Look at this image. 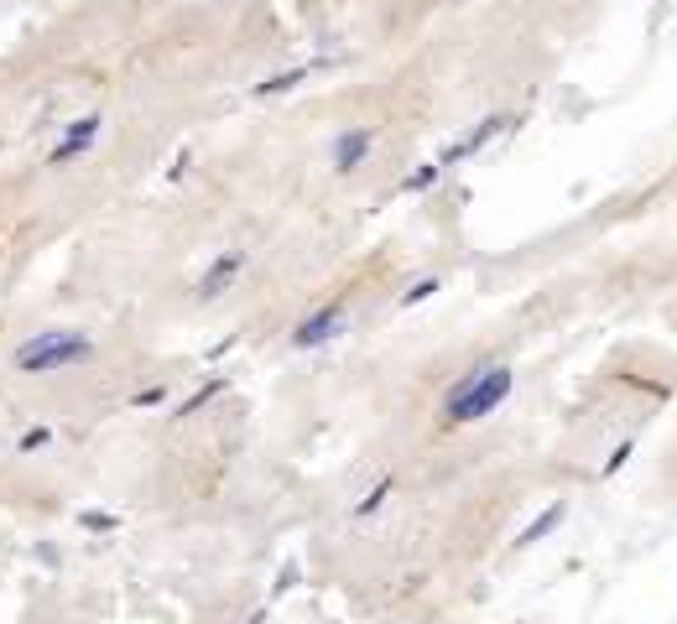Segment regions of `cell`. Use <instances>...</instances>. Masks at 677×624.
I'll list each match as a JSON object with an SVG mask.
<instances>
[{
    "mask_svg": "<svg viewBox=\"0 0 677 624\" xmlns=\"http://www.w3.org/2000/svg\"><path fill=\"white\" fill-rule=\"evenodd\" d=\"M297 583H303V567H297V562H281L277 578H272V598H287Z\"/></svg>",
    "mask_w": 677,
    "mask_h": 624,
    "instance_id": "cell-17",
    "label": "cell"
},
{
    "mask_svg": "<svg viewBox=\"0 0 677 624\" xmlns=\"http://www.w3.org/2000/svg\"><path fill=\"white\" fill-rule=\"evenodd\" d=\"M313 73V62H297V68H281V73H272V79H261V84H250V99H281V94L303 89Z\"/></svg>",
    "mask_w": 677,
    "mask_h": 624,
    "instance_id": "cell-8",
    "label": "cell"
},
{
    "mask_svg": "<svg viewBox=\"0 0 677 624\" xmlns=\"http://www.w3.org/2000/svg\"><path fill=\"white\" fill-rule=\"evenodd\" d=\"M511 390H516V370H511L506 359H480L474 370H464L459 380L448 386L443 406H438V427H443V432L474 427V421H485V416L500 412V406L511 401Z\"/></svg>",
    "mask_w": 677,
    "mask_h": 624,
    "instance_id": "cell-1",
    "label": "cell"
},
{
    "mask_svg": "<svg viewBox=\"0 0 677 624\" xmlns=\"http://www.w3.org/2000/svg\"><path fill=\"white\" fill-rule=\"evenodd\" d=\"M53 447V427L47 421H31L27 432L16 437V458H31V453H47Z\"/></svg>",
    "mask_w": 677,
    "mask_h": 624,
    "instance_id": "cell-13",
    "label": "cell"
},
{
    "mask_svg": "<svg viewBox=\"0 0 677 624\" xmlns=\"http://www.w3.org/2000/svg\"><path fill=\"white\" fill-rule=\"evenodd\" d=\"M432 292H443V276H422V281H412V287L397 297V307H417V302H428Z\"/></svg>",
    "mask_w": 677,
    "mask_h": 624,
    "instance_id": "cell-14",
    "label": "cell"
},
{
    "mask_svg": "<svg viewBox=\"0 0 677 624\" xmlns=\"http://www.w3.org/2000/svg\"><path fill=\"white\" fill-rule=\"evenodd\" d=\"M438 178H443V167H438V162H417V167L401 178V193H432Z\"/></svg>",
    "mask_w": 677,
    "mask_h": 624,
    "instance_id": "cell-12",
    "label": "cell"
},
{
    "mask_svg": "<svg viewBox=\"0 0 677 624\" xmlns=\"http://www.w3.org/2000/svg\"><path fill=\"white\" fill-rule=\"evenodd\" d=\"M152 406H167V380H156V386H141L130 395V412H152Z\"/></svg>",
    "mask_w": 677,
    "mask_h": 624,
    "instance_id": "cell-16",
    "label": "cell"
},
{
    "mask_svg": "<svg viewBox=\"0 0 677 624\" xmlns=\"http://www.w3.org/2000/svg\"><path fill=\"white\" fill-rule=\"evenodd\" d=\"M94 359V338L84 328H42L27 333L16 349H11V370L16 375H63V370H79Z\"/></svg>",
    "mask_w": 677,
    "mask_h": 624,
    "instance_id": "cell-2",
    "label": "cell"
},
{
    "mask_svg": "<svg viewBox=\"0 0 677 624\" xmlns=\"http://www.w3.org/2000/svg\"><path fill=\"white\" fill-rule=\"evenodd\" d=\"M511 125H516L511 115H485L480 125H474V130H469V136H459V141H448V146H443V156H438V167L448 172V167H459V162H469V156H480V151L490 146V141L500 136V130H511Z\"/></svg>",
    "mask_w": 677,
    "mask_h": 624,
    "instance_id": "cell-7",
    "label": "cell"
},
{
    "mask_svg": "<svg viewBox=\"0 0 677 624\" xmlns=\"http://www.w3.org/2000/svg\"><path fill=\"white\" fill-rule=\"evenodd\" d=\"M375 141H380L375 125H344V130H334V141H329V167H334L338 178L360 172L370 156H375Z\"/></svg>",
    "mask_w": 677,
    "mask_h": 624,
    "instance_id": "cell-5",
    "label": "cell"
},
{
    "mask_svg": "<svg viewBox=\"0 0 677 624\" xmlns=\"http://www.w3.org/2000/svg\"><path fill=\"white\" fill-rule=\"evenodd\" d=\"M246 266H250V250H240V245L219 250L214 261L198 270V281H193V302H219L224 292H235V287H240V276H246Z\"/></svg>",
    "mask_w": 677,
    "mask_h": 624,
    "instance_id": "cell-4",
    "label": "cell"
},
{
    "mask_svg": "<svg viewBox=\"0 0 677 624\" xmlns=\"http://www.w3.org/2000/svg\"><path fill=\"white\" fill-rule=\"evenodd\" d=\"M224 390H230V375H214V380H204V386L193 390V395H183V401L172 406V421H188V416H198L204 406H214Z\"/></svg>",
    "mask_w": 677,
    "mask_h": 624,
    "instance_id": "cell-10",
    "label": "cell"
},
{
    "mask_svg": "<svg viewBox=\"0 0 677 624\" xmlns=\"http://www.w3.org/2000/svg\"><path fill=\"white\" fill-rule=\"evenodd\" d=\"M391 489H397V474H375L365 489H360V500L349 505V515H355V520H370V515H380V510H386V500H391Z\"/></svg>",
    "mask_w": 677,
    "mask_h": 624,
    "instance_id": "cell-9",
    "label": "cell"
},
{
    "mask_svg": "<svg viewBox=\"0 0 677 624\" xmlns=\"http://www.w3.org/2000/svg\"><path fill=\"white\" fill-rule=\"evenodd\" d=\"M344 328H349V307H344V297H329V302H318L313 312H303V318L292 323V349H297V354L323 349V344H334Z\"/></svg>",
    "mask_w": 677,
    "mask_h": 624,
    "instance_id": "cell-3",
    "label": "cell"
},
{
    "mask_svg": "<svg viewBox=\"0 0 677 624\" xmlns=\"http://www.w3.org/2000/svg\"><path fill=\"white\" fill-rule=\"evenodd\" d=\"M99 136H104V115H79L63 125L58 146L47 151V167H68V162H79V156H89L99 146Z\"/></svg>",
    "mask_w": 677,
    "mask_h": 624,
    "instance_id": "cell-6",
    "label": "cell"
},
{
    "mask_svg": "<svg viewBox=\"0 0 677 624\" xmlns=\"http://www.w3.org/2000/svg\"><path fill=\"white\" fill-rule=\"evenodd\" d=\"M464 5H469V0H464Z\"/></svg>",
    "mask_w": 677,
    "mask_h": 624,
    "instance_id": "cell-20",
    "label": "cell"
},
{
    "mask_svg": "<svg viewBox=\"0 0 677 624\" xmlns=\"http://www.w3.org/2000/svg\"><path fill=\"white\" fill-rule=\"evenodd\" d=\"M240 624H266V609H255V614H246Z\"/></svg>",
    "mask_w": 677,
    "mask_h": 624,
    "instance_id": "cell-19",
    "label": "cell"
},
{
    "mask_svg": "<svg viewBox=\"0 0 677 624\" xmlns=\"http://www.w3.org/2000/svg\"><path fill=\"white\" fill-rule=\"evenodd\" d=\"M79 526L94 531V536H110V531H121L125 520H121V515H110V510H84V515H79Z\"/></svg>",
    "mask_w": 677,
    "mask_h": 624,
    "instance_id": "cell-15",
    "label": "cell"
},
{
    "mask_svg": "<svg viewBox=\"0 0 677 624\" xmlns=\"http://www.w3.org/2000/svg\"><path fill=\"white\" fill-rule=\"evenodd\" d=\"M631 453H636V443H631V437H625V443H620L615 453H610V458H605V469H599V474H605V478H615L620 469H625V463H631Z\"/></svg>",
    "mask_w": 677,
    "mask_h": 624,
    "instance_id": "cell-18",
    "label": "cell"
},
{
    "mask_svg": "<svg viewBox=\"0 0 677 624\" xmlns=\"http://www.w3.org/2000/svg\"><path fill=\"white\" fill-rule=\"evenodd\" d=\"M563 515H568V505H563V500H553V505H547L542 515H537V520H531V526H526L522 536H516V546H537V541H547V536L563 526Z\"/></svg>",
    "mask_w": 677,
    "mask_h": 624,
    "instance_id": "cell-11",
    "label": "cell"
}]
</instances>
